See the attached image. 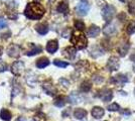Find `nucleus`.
<instances>
[{"label": "nucleus", "mask_w": 135, "mask_h": 121, "mask_svg": "<svg viewBox=\"0 0 135 121\" xmlns=\"http://www.w3.org/2000/svg\"><path fill=\"white\" fill-rule=\"evenodd\" d=\"M35 29H36V31L40 35H46L47 31H49V27H47V25L45 23H40V24H37L35 26Z\"/></svg>", "instance_id": "14"}, {"label": "nucleus", "mask_w": 135, "mask_h": 121, "mask_svg": "<svg viewBox=\"0 0 135 121\" xmlns=\"http://www.w3.org/2000/svg\"><path fill=\"white\" fill-rule=\"evenodd\" d=\"M69 100H70V102H71L72 104H76V103L81 102L80 96L78 95V94H76V93H72V94L70 95V97H69Z\"/></svg>", "instance_id": "22"}, {"label": "nucleus", "mask_w": 135, "mask_h": 121, "mask_svg": "<svg viewBox=\"0 0 135 121\" xmlns=\"http://www.w3.org/2000/svg\"><path fill=\"white\" fill-rule=\"evenodd\" d=\"M134 95H135V90H134Z\"/></svg>", "instance_id": "40"}, {"label": "nucleus", "mask_w": 135, "mask_h": 121, "mask_svg": "<svg viewBox=\"0 0 135 121\" xmlns=\"http://www.w3.org/2000/svg\"><path fill=\"white\" fill-rule=\"evenodd\" d=\"M128 49H129V46H128V45H126V43H124V45H122V46L118 49V52H120V55L123 57V56H125L126 52L128 51Z\"/></svg>", "instance_id": "26"}, {"label": "nucleus", "mask_w": 135, "mask_h": 121, "mask_svg": "<svg viewBox=\"0 0 135 121\" xmlns=\"http://www.w3.org/2000/svg\"><path fill=\"white\" fill-rule=\"evenodd\" d=\"M126 32H127L128 35L134 33L135 32V23L134 22H130L129 24L127 25V27H126Z\"/></svg>", "instance_id": "24"}, {"label": "nucleus", "mask_w": 135, "mask_h": 121, "mask_svg": "<svg viewBox=\"0 0 135 121\" xmlns=\"http://www.w3.org/2000/svg\"><path fill=\"white\" fill-rule=\"evenodd\" d=\"M100 31H101L100 27H98L97 25H91L89 29H88V31H87V35L90 37H96V36L99 35Z\"/></svg>", "instance_id": "8"}, {"label": "nucleus", "mask_w": 135, "mask_h": 121, "mask_svg": "<svg viewBox=\"0 0 135 121\" xmlns=\"http://www.w3.org/2000/svg\"><path fill=\"white\" fill-rule=\"evenodd\" d=\"M113 97V94H112V91L111 90H109V89H105V90H103L100 94V98L104 101V102H107V101H110Z\"/></svg>", "instance_id": "10"}, {"label": "nucleus", "mask_w": 135, "mask_h": 121, "mask_svg": "<svg viewBox=\"0 0 135 121\" xmlns=\"http://www.w3.org/2000/svg\"><path fill=\"white\" fill-rule=\"evenodd\" d=\"M57 49H59V45H57L56 40H51L46 45V51L49 52H51V54L56 52L57 51Z\"/></svg>", "instance_id": "11"}, {"label": "nucleus", "mask_w": 135, "mask_h": 121, "mask_svg": "<svg viewBox=\"0 0 135 121\" xmlns=\"http://www.w3.org/2000/svg\"><path fill=\"white\" fill-rule=\"evenodd\" d=\"M130 59H131V60H132L133 62H135V54H134V55H132V56L130 57Z\"/></svg>", "instance_id": "36"}, {"label": "nucleus", "mask_w": 135, "mask_h": 121, "mask_svg": "<svg viewBox=\"0 0 135 121\" xmlns=\"http://www.w3.org/2000/svg\"><path fill=\"white\" fill-rule=\"evenodd\" d=\"M74 25H75V27L78 29V30H83V29H85V23L82 20H75Z\"/></svg>", "instance_id": "25"}, {"label": "nucleus", "mask_w": 135, "mask_h": 121, "mask_svg": "<svg viewBox=\"0 0 135 121\" xmlns=\"http://www.w3.org/2000/svg\"><path fill=\"white\" fill-rule=\"evenodd\" d=\"M115 12H116V9H115L114 6L106 5L104 8H103V10H102V16H103V18H104L105 20L110 21V20L114 17Z\"/></svg>", "instance_id": "3"}, {"label": "nucleus", "mask_w": 135, "mask_h": 121, "mask_svg": "<svg viewBox=\"0 0 135 121\" xmlns=\"http://www.w3.org/2000/svg\"><path fill=\"white\" fill-rule=\"evenodd\" d=\"M92 116L94 117V118H96V119H100L102 116L104 115V109L103 108H101V107H99V106H96V107H94L93 109H92Z\"/></svg>", "instance_id": "9"}, {"label": "nucleus", "mask_w": 135, "mask_h": 121, "mask_svg": "<svg viewBox=\"0 0 135 121\" xmlns=\"http://www.w3.org/2000/svg\"><path fill=\"white\" fill-rule=\"evenodd\" d=\"M113 82H115L116 84H120V85H123V84H125L127 81H128V79L125 77V76L123 75H118L116 76V77H114L113 78Z\"/></svg>", "instance_id": "18"}, {"label": "nucleus", "mask_w": 135, "mask_h": 121, "mask_svg": "<svg viewBox=\"0 0 135 121\" xmlns=\"http://www.w3.org/2000/svg\"><path fill=\"white\" fill-rule=\"evenodd\" d=\"M116 31H117V28H116V25L114 24V23H110V24H108L106 25L104 29H103V32H104V35H113L116 33Z\"/></svg>", "instance_id": "7"}, {"label": "nucleus", "mask_w": 135, "mask_h": 121, "mask_svg": "<svg viewBox=\"0 0 135 121\" xmlns=\"http://www.w3.org/2000/svg\"><path fill=\"white\" fill-rule=\"evenodd\" d=\"M49 65H50V61H49V59L46 58H40L36 62V67L38 69H44L45 67H47Z\"/></svg>", "instance_id": "15"}, {"label": "nucleus", "mask_w": 135, "mask_h": 121, "mask_svg": "<svg viewBox=\"0 0 135 121\" xmlns=\"http://www.w3.org/2000/svg\"><path fill=\"white\" fill-rule=\"evenodd\" d=\"M55 105H56V106H57V107H62V106L65 105L64 98H62V97H61V98L56 99V101H55Z\"/></svg>", "instance_id": "31"}, {"label": "nucleus", "mask_w": 135, "mask_h": 121, "mask_svg": "<svg viewBox=\"0 0 135 121\" xmlns=\"http://www.w3.org/2000/svg\"><path fill=\"white\" fill-rule=\"evenodd\" d=\"M45 115L44 113H41V112H38L37 114H35L33 117V120L34 121H45Z\"/></svg>", "instance_id": "27"}, {"label": "nucleus", "mask_w": 135, "mask_h": 121, "mask_svg": "<svg viewBox=\"0 0 135 121\" xmlns=\"http://www.w3.org/2000/svg\"><path fill=\"white\" fill-rule=\"evenodd\" d=\"M56 9H57V11L61 12V13H66L69 10V4H68V2H66V1L61 2Z\"/></svg>", "instance_id": "19"}, {"label": "nucleus", "mask_w": 135, "mask_h": 121, "mask_svg": "<svg viewBox=\"0 0 135 121\" xmlns=\"http://www.w3.org/2000/svg\"><path fill=\"white\" fill-rule=\"evenodd\" d=\"M60 82H61V83H64V86H65V87H68V86H69V84H70V83H69V81L65 80V79H61V80H60Z\"/></svg>", "instance_id": "34"}, {"label": "nucleus", "mask_w": 135, "mask_h": 121, "mask_svg": "<svg viewBox=\"0 0 135 121\" xmlns=\"http://www.w3.org/2000/svg\"><path fill=\"white\" fill-rule=\"evenodd\" d=\"M118 18H120V19H121V21H123L124 19L126 18V16H125V14H124V13H121V14H119V15H118Z\"/></svg>", "instance_id": "35"}, {"label": "nucleus", "mask_w": 135, "mask_h": 121, "mask_svg": "<svg viewBox=\"0 0 135 121\" xmlns=\"http://www.w3.org/2000/svg\"><path fill=\"white\" fill-rule=\"evenodd\" d=\"M0 116H1V119H3V120H5V121H8L11 119V113H10L7 109L1 110Z\"/></svg>", "instance_id": "21"}, {"label": "nucleus", "mask_w": 135, "mask_h": 121, "mask_svg": "<svg viewBox=\"0 0 135 121\" xmlns=\"http://www.w3.org/2000/svg\"><path fill=\"white\" fill-rule=\"evenodd\" d=\"M45 8L38 3H29L27 4L24 14L29 19H40L45 14Z\"/></svg>", "instance_id": "1"}, {"label": "nucleus", "mask_w": 135, "mask_h": 121, "mask_svg": "<svg viewBox=\"0 0 135 121\" xmlns=\"http://www.w3.org/2000/svg\"><path fill=\"white\" fill-rule=\"evenodd\" d=\"M74 116H75L77 119H83L84 117L87 116V111L84 109H82V108H78V109L75 110Z\"/></svg>", "instance_id": "16"}, {"label": "nucleus", "mask_w": 135, "mask_h": 121, "mask_svg": "<svg viewBox=\"0 0 135 121\" xmlns=\"http://www.w3.org/2000/svg\"><path fill=\"white\" fill-rule=\"evenodd\" d=\"M24 71V64L21 61H17L11 66V72L13 75H20Z\"/></svg>", "instance_id": "4"}, {"label": "nucleus", "mask_w": 135, "mask_h": 121, "mask_svg": "<svg viewBox=\"0 0 135 121\" xmlns=\"http://www.w3.org/2000/svg\"><path fill=\"white\" fill-rule=\"evenodd\" d=\"M2 52H3V49H2V47H1V46H0V56H1V55H2Z\"/></svg>", "instance_id": "37"}, {"label": "nucleus", "mask_w": 135, "mask_h": 121, "mask_svg": "<svg viewBox=\"0 0 135 121\" xmlns=\"http://www.w3.org/2000/svg\"><path fill=\"white\" fill-rule=\"evenodd\" d=\"M71 42L76 46V49L83 50L87 46L88 40L84 33H82L81 31H74L72 33V37H71Z\"/></svg>", "instance_id": "2"}, {"label": "nucleus", "mask_w": 135, "mask_h": 121, "mask_svg": "<svg viewBox=\"0 0 135 121\" xmlns=\"http://www.w3.org/2000/svg\"><path fill=\"white\" fill-rule=\"evenodd\" d=\"M120 1H121V2H125V1H126V0H120Z\"/></svg>", "instance_id": "39"}, {"label": "nucleus", "mask_w": 135, "mask_h": 121, "mask_svg": "<svg viewBox=\"0 0 135 121\" xmlns=\"http://www.w3.org/2000/svg\"><path fill=\"white\" fill-rule=\"evenodd\" d=\"M42 88H44V90L45 91L46 94H49V95H55L56 92V88L52 86V84H50V83H45L42 85Z\"/></svg>", "instance_id": "13"}, {"label": "nucleus", "mask_w": 135, "mask_h": 121, "mask_svg": "<svg viewBox=\"0 0 135 121\" xmlns=\"http://www.w3.org/2000/svg\"><path fill=\"white\" fill-rule=\"evenodd\" d=\"M108 69L110 71H117L119 69V61L116 57H112L108 60Z\"/></svg>", "instance_id": "6"}, {"label": "nucleus", "mask_w": 135, "mask_h": 121, "mask_svg": "<svg viewBox=\"0 0 135 121\" xmlns=\"http://www.w3.org/2000/svg\"><path fill=\"white\" fill-rule=\"evenodd\" d=\"M119 108H120V106L117 103H112L111 105L108 106V110L109 111H118Z\"/></svg>", "instance_id": "29"}, {"label": "nucleus", "mask_w": 135, "mask_h": 121, "mask_svg": "<svg viewBox=\"0 0 135 121\" xmlns=\"http://www.w3.org/2000/svg\"><path fill=\"white\" fill-rule=\"evenodd\" d=\"M54 64L56 65V67H60V68H66V67L69 66V63L62 62V61H59V60H56V61L54 62Z\"/></svg>", "instance_id": "28"}, {"label": "nucleus", "mask_w": 135, "mask_h": 121, "mask_svg": "<svg viewBox=\"0 0 135 121\" xmlns=\"http://www.w3.org/2000/svg\"><path fill=\"white\" fill-rule=\"evenodd\" d=\"M91 88H92V85H91L90 82H88V81L83 82L82 85H81V90H82L83 92H89L91 90Z\"/></svg>", "instance_id": "23"}, {"label": "nucleus", "mask_w": 135, "mask_h": 121, "mask_svg": "<svg viewBox=\"0 0 135 121\" xmlns=\"http://www.w3.org/2000/svg\"><path fill=\"white\" fill-rule=\"evenodd\" d=\"M133 70H134V71H135V64H134V65H133Z\"/></svg>", "instance_id": "38"}, {"label": "nucleus", "mask_w": 135, "mask_h": 121, "mask_svg": "<svg viewBox=\"0 0 135 121\" xmlns=\"http://www.w3.org/2000/svg\"><path fill=\"white\" fill-rule=\"evenodd\" d=\"M64 56L69 59H73L76 56V49L75 47H67L64 51Z\"/></svg>", "instance_id": "17"}, {"label": "nucleus", "mask_w": 135, "mask_h": 121, "mask_svg": "<svg viewBox=\"0 0 135 121\" xmlns=\"http://www.w3.org/2000/svg\"><path fill=\"white\" fill-rule=\"evenodd\" d=\"M76 10L78 12V14L84 16V15H86V14L89 12V10H90V5H89L88 3H86V2H81V3H79V4L77 5Z\"/></svg>", "instance_id": "5"}, {"label": "nucleus", "mask_w": 135, "mask_h": 121, "mask_svg": "<svg viewBox=\"0 0 135 121\" xmlns=\"http://www.w3.org/2000/svg\"><path fill=\"white\" fill-rule=\"evenodd\" d=\"M7 54L9 57H12V58H17L19 56V47L17 46H11L8 47L7 50Z\"/></svg>", "instance_id": "12"}, {"label": "nucleus", "mask_w": 135, "mask_h": 121, "mask_svg": "<svg viewBox=\"0 0 135 121\" xmlns=\"http://www.w3.org/2000/svg\"><path fill=\"white\" fill-rule=\"evenodd\" d=\"M128 11L131 13V14H135V2L131 1L128 4Z\"/></svg>", "instance_id": "30"}, {"label": "nucleus", "mask_w": 135, "mask_h": 121, "mask_svg": "<svg viewBox=\"0 0 135 121\" xmlns=\"http://www.w3.org/2000/svg\"><path fill=\"white\" fill-rule=\"evenodd\" d=\"M6 26V21L4 19H0V28H3Z\"/></svg>", "instance_id": "33"}, {"label": "nucleus", "mask_w": 135, "mask_h": 121, "mask_svg": "<svg viewBox=\"0 0 135 121\" xmlns=\"http://www.w3.org/2000/svg\"><path fill=\"white\" fill-rule=\"evenodd\" d=\"M6 69H7L6 64L3 61L0 60V72H4V71H6Z\"/></svg>", "instance_id": "32"}, {"label": "nucleus", "mask_w": 135, "mask_h": 121, "mask_svg": "<svg viewBox=\"0 0 135 121\" xmlns=\"http://www.w3.org/2000/svg\"><path fill=\"white\" fill-rule=\"evenodd\" d=\"M30 45H31V47H32V49L26 52L27 56H33V55H36V54H38V52H41V49H40V46H35L33 43H30Z\"/></svg>", "instance_id": "20"}]
</instances>
